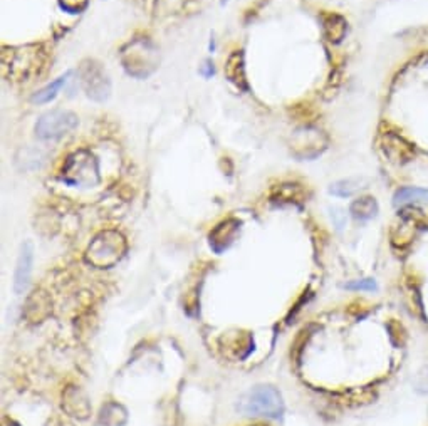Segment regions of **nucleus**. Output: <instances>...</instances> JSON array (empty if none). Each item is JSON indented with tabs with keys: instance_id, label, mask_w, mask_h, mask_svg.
I'll return each mask as SVG.
<instances>
[{
	"instance_id": "obj_1",
	"label": "nucleus",
	"mask_w": 428,
	"mask_h": 426,
	"mask_svg": "<svg viewBox=\"0 0 428 426\" xmlns=\"http://www.w3.org/2000/svg\"><path fill=\"white\" fill-rule=\"evenodd\" d=\"M237 410L249 416L279 418L284 413V401L281 393L274 386L258 385L240 396Z\"/></svg>"
},
{
	"instance_id": "obj_2",
	"label": "nucleus",
	"mask_w": 428,
	"mask_h": 426,
	"mask_svg": "<svg viewBox=\"0 0 428 426\" xmlns=\"http://www.w3.org/2000/svg\"><path fill=\"white\" fill-rule=\"evenodd\" d=\"M121 64L131 78L146 79L158 67V49L150 39H133L121 49Z\"/></svg>"
},
{
	"instance_id": "obj_3",
	"label": "nucleus",
	"mask_w": 428,
	"mask_h": 426,
	"mask_svg": "<svg viewBox=\"0 0 428 426\" xmlns=\"http://www.w3.org/2000/svg\"><path fill=\"white\" fill-rule=\"evenodd\" d=\"M125 250L126 242L121 233L114 232V230H106V232H101L92 240V244L89 245L88 261L101 268L109 267L120 261Z\"/></svg>"
},
{
	"instance_id": "obj_4",
	"label": "nucleus",
	"mask_w": 428,
	"mask_h": 426,
	"mask_svg": "<svg viewBox=\"0 0 428 426\" xmlns=\"http://www.w3.org/2000/svg\"><path fill=\"white\" fill-rule=\"evenodd\" d=\"M97 161L91 153L79 151L67 158L62 168V180L74 186H91L99 180Z\"/></svg>"
},
{
	"instance_id": "obj_5",
	"label": "nucleus",
	"mask_w": 428,
	"mask_h": 426,
	"mask_svg": "<svg viewBox=\"0 0 428 426\" xmlns=\"http://www.w3.org/2000/svg\"><path fill=\"white\" fill-rule=\"evenodd\" d=\"M78 126V116L71 111L54 109L42 114L36 123V136L41 139H57Z\"/></svg>"
},
{
	"instance_id": "obj_6",
	"label": "nucleus",
	"mask_w": 428,
	"mask_h": 426,
	"mask_svg": "<svg viewBox=\"0 0 428 426\" xmlns=\"http://www.w3.org/2000/svg\"><path fill=\"white\" fill-rule=\"evenodd\" d=\"M79 78L84 92L89 99L96 101V103H104L111 95V81L106 74L101 64L96 61H84L79 69Z\"/></svg>"
},
{
	"instance_id": "obj_7",
	"label": "nucleus",
	"mask_w": 428,
	"mask_h": 426,
	"mask_svg": "<svg viewBox=\"0 0 428 426\" xmlns=\"http://www.w3.org/2000/svg\"><path fill=\"white\" fill-rule=\"evenodd\" d=\"M328 146V138L323 135V131L316 128H303L296 131L294 138L291 142V150L298 158H316Z\"/></svg>"
},
{
	"instance_id": "obj_8",
	"label": "nucleus",
	"mask_w": 428,
	"mask_h": 426,
	"mask_svg": "<svg viewBox=\"0 0 428 426\" xmlns=\"http://www.w3.org/2000/svg\"><path fill=\"white\" fill-rule=\"evenodd\" d=\"M381 150H383L385 156L392 161V163L396 165H403L408 163V161L413 160L415 156V148L413 144H410L403 136H400L398 133H393V131H388V133H383L380 139Z\"/></svg>"
},
{
	"instance_id": "obj_9",
	"label": "nucleus",
	"mask_w": 428,
	"mask_h": 426,
	"mask_svg": "<svg viewBox=\"0 0 428 426\" xmlns=\"http://www.w3.org/2000/svg\"><path fill=\"white\" fill-rule=\"evenodd\" d=\"M240 230V221L235 219H228L220 221V224L210 232V247L214 252L222 254L228 247L234 244L237 233Z\"/></svg>"
},
{
	"instance_id": "obj_10",
	"label": "nucleus",
	"mask_w": 428,
	"mask_h": 426,
	"mask_svg": "<svg viewBox=\"0 0 428 426\" xmlns=\"http://www.w3.org/2000/svg\"><path fill=\"white\" fill-rule=\"evenodd\" d=\"M32 263H34V247L31 242H24L20 247L19 259H17L15 275H14V289L17 294H22L31 282L32 274Z\"/></svg>"
},
{
	"instance_id": "obj_11",
	"label": "nucleus",
	"mask_w": 428,
	"mask_h": 426,
	"mask_svg": "<svg viewBox=\"0 0 428 426\" xmlns=\"http://www.w3.org/2000/svg\"><path fill=\"white\" fill-rule=\"evenodd\" d=\"M319 20L326 41L331 42V44H340L345 41L347 34V22L345 17L336 14V12H324V14H321Z\"/></svg>"
},
{
	"instance_id": "obj_12",
	"label": "nucleus",
	"mask_w": 428,
	"mask_h": 426,
	"mask_svg": "<svg viewBox=\"0 0 428 426\" xmlns=\"http://www.w3.org/2000/svg\"><path fill=\"white\" fill-rule=\"evenodd\" d=\"M227 79L237 88L247 89V76H245V62L242 50H235L234 54L228 55L226 67H223Z\"/></svg>"
},
{
	"instance_id": "obj_13",
	"label": "nucleus",
	"mask_w": 428,
	"mask_h": 426,
	"mask_svg": "<svg viewBox=\"0 0 428 426\" xmlns=\"http://www.w3.org/2000/svg\"><path fill=\"white\" fill-rule=\"evenodd\" d=\"M428 202V188H420V186H401L393 195V205L406 207L413 203Z\"/></svg>"
},
{
	"instance_id": "obj_14",
	"label": "nucleus",
	"mask_w": 428,
	"mask_h": 426,
	"mask_svg": "<svg viewBox=\"0 0 428 426\" xmlns=\"http://www.w3.org/2000/svg\"><path fill=\"white\" fill-rule=\"evenodd\" d=\"M378 202L373 197H361L350 205V213L354 220L368 221L378 215Z\"/></svg>"
},
{
	"instance_id": "obj_15",
	"label": "nucleus",
	"mask_w": 428,
	"mask_h": 426,
	"mask_svg": "<svg viewBox=\"0 0 428 426\" xmlns=\"http://www.w3.org/2000/svg\"><path fill=\"white\" fill-rule=\"evenodd\" d=\"M69 76H71V72H66L64 76H61V78H57L56 81H53V83H49L46 88L39 89V91L32 96V103L34 104L50 103V101H53L54 97L59 95V91L64 88V84L67 83V78H69Z\"/></svg>"
},
{
	"instance_id": "obj_16",
	"label": "nucleus",
	"mask_w": 428,
	"mask_h": 426,
	"mask_svg": "<svg viewBox=\"0 0 428 426\" xmlns=\"http://www.w3.org/2000/svg\"><path fill=\"white\" fill-rule=\"evenodd\" d=\"M364 185H366V180H364V178H346V180L333 183V185L329 186V193L334 195V197L347 198L351 197V195H354L356 191L366 188Z\"/></svg>"
},
{
	"instance_id": "obj_17",
	"label": "nucleus",
	"mask_w": 428,
	"mask_h": 426,
	"mask_svg": "<svg viewBox=\"0 0 428 426\" xmlns=\"http://www.w3.org/2000/svg\"><path fill=\"white\" fill-rule=\"evenodd\" d=\"M343 287L347 289V291H368L373 292L378 289V284H376L375 279H361V280H351V282H346Z\"/></svg>"
},
{
	"instance_id": "obj_18",
	"label": "nucleus",
	"mask_w": 428,
	"mask_h": 426,
	"mask_svg": "<svg viewBox=\"0 0 428 426\" xmlns=\"http://www.w3.org/2000/svg\"><path fill=\"white\" fill-rule=\"evenodd\" d=\"M88 4L89 0H59V7L67 14H81Z\"/></svg>"
},
{
	"instance_id": "obj_19",
	"label": "nucleus",
	"mask_w": 428,
	"mask_h": 426,
	"mask_svg": "<svg viewBox=\"0 0 428 426\" xmlns=\"http://www.w3.org/2000/svg\"><path fill=\"white\" fill-rule=\"evenodd\" d=\"M205 69H207V71H203L202 74L205 76V78H210V76L214 74V64H212L210 61H207V62H205Z\"/></svg>"
},
{
	"instance_id": "obj_20",
	"label": "nucleus",
	"mask_w": 428,
	"mask_h": 426,
	"mask_svg": "<svg viewBox=\"0 0 428 426\" xmlns=\"http://www.w3.org/2000/svg\"><path fill=\"white\" fill-rule=\"evenodd\" d=\"M227 2H228V0H220V4H222V6H226Z\"/></svg>"
}]
</instances>
